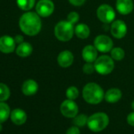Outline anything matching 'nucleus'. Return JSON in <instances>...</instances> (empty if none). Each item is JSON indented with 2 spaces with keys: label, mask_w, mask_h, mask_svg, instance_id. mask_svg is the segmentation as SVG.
I'll list each match as a JSON object with an SVG mask.
<instances>
[{
  "label": "nucleus",
  "mask_w": 134,
  "mask_h": 134,
  "mask_svg": "<svg viewBox=\"0 0 134 134\" xmlns=\"http://www.w3.org/2000/svg\"><path fill=\"white\" fill-rule=\"evenodd\" d=\"M66 97L68 99H71V100H74L76 99L78 96H79V91L78 89L74 87V86H70L67 88L66 92H65Z\"/></svg>",
  "instance_id": "24"
},
{
  "label": "nucleus",
  "mask_w": 134,
  "mask_h": 134,
  "mask_svg": "<svg viewBox=\"0 0 134 134\" xmlns=\"http://www.w3.org/2000/svg\"><path fill=\"white\" fill-rule=\"evenodd\" d=\"M111 58L116 61H121L125 58V51L121 47H114L110 51Z\"/></svg>",
  "instance_id": "22"
},
{
  "label": "nucleus",
  "mask_w": 134,
  "mask_h": 134,
  "mask_svg": "<svg viewBox=\"0 0 134 134\" xmlns=\"http://www.w3.org/2000/svg\"><path fill=\"white\" fill-rule=\"evenodd\" d=\"M132 0H117L116 9L122 15L130 14L133 10Z\"/></svg>",
  "instance_id": "13"
},
{
  "label": "nucleus",
  "mask_w": 134,
  "mask_h": 134,
  "mask_svg": "<svg viewBox=\"0 0 134 134\" xmlns=\"http://www.w3.org/2000/svg\"><path fill=\"white\" fill-rule=\"evenodd\" d=\"M66 134H80V129H78V126H72L68 129L66 132Z\"/></svg>",
  "instance_id": "28"
},
{
  "label": "nucleus",
  "mask_w": 134,
  "mask_h": 134,
  "mask_svg": "<svg viewBox=\"0 0 134 134\" xmlns=\"http://www.w3.org/2000/svg\"><path fill=\"white\" fill-rule=\"evenodd\" d=\"M82 58L86 62H94L97 59V49L95 46L87 45L82 50Z\"/></svg>",
  "instance_id": "14"
},
{
  "label": "nucleus",
  "mask_w": 134,
  "mask_h": 134,
  "mask_svg": "<svg viewBox=\"0 0 134 134\" xmlns=\"http://www.w3.org/2000/svg\"><path fill=\"white\" fill-rule=\"evenodd\" d=\"M74 33L79 39H87L90 35V29L86 24H79L74 28Z\"/></svg>",
  "instance_id": "18"
},
{
  "label": "nucleus",
  "mask_w": 134,
  "mask_h": 134,
  "mask_svg": "<svg viewBox=\"0 0 134 134\" xmlns=\"http://www.w3.org/2000/svg\"><path fill=\"white\" fill-rule=\"evenodd\" d=\"M127 122L129 125L134 126V112L130 113L127 117Z\"/></svg>",
  "instance_id": "30"
},
{
  "label": "nucleus",
  "mask_w": 134,
  "mask_h": 134,
  "mask_svg": "<svg viewBox=\"0 0 134 134\" xmlns=\"http://www.w3.org/2000/svg\"><path fill=\"white\" fill-rule=\"evenodd\" d=\"M97 17L99 20L105 24L113 22L115 18V12L114 9L107 4L100 5L97 9Z\"/></svg>",
  "instance_id": "6"
},
{
  "label": "nucleus",
  "mask_w": 134,
  "mask_h": 134,
  "mask_svg": "<svg viewBox=\"0 0 134 134\" xmlns=\"http://www.w3.org/2000/svg\"><path fill=\"white\" fill-rule=\"evenodd\" d=\"M10 118H11L12 121L14 124L18 125H23L26 121L27 114L21 109H15L11 112Z\"/></svg>",
  "instance_id": "16"
},
{
  "label": "nucleus",
  "mask_w": 134,
  "mask_h": 134,
  "mask_svg": "<svg viewBox=\"0 0 134 134\" xmlns=\"http://www.w3.org/2000/svg\"><path fill=\"white\" fill-rule=\"evenodd\" d=\"M10 96V92L9 88L6 85L0 83V102L8 99Z\"/></svg>",
  "instance_id": "23"
},
{
  "label": "nucleus",
  "mask_w": 134,
  "mask_h": 134,
  "mask_svg": "<svg viewBox=\"0 0 134 134\" xmlns=\"http://www.w3.org/2000/svg\"><path fill=\"white\" fill-rule=\"evenodd\" d=\"M14 40H15V42H16L17 43H19V44H20V43H23L24 38H23V36H21V35H18V36H15Z\"/></svg>",
  "instance_id": "31"
},
{
  "label": "nucleus",
  "mask_w": 134,
  "mask_h": 134,
  "mask_svg": "<svg viewBox=\"0 0 134 134\" xmlns=\"http://www.w3.org/2000/svg\"><path fill=\"white\" fill-rule=\"evenodd\" d=\"M112 36L116 39H121L125 37L127 32V26L123 21L117 20L114 21L110 28Z\"/></svg>",
  "instance_id": "10"
},
{
  "label": "nucleus",
  "mask_w": 134,
  "mask_h": 134,
  "mask_svg": "<svg viewBox=\"0 0 134 134\" xmlns=\"http://www.w3.org/2000/svg\"><path fill=\"white\" fill-rule=\"evenodd\" d=\"M61 113L66 118H74L78 113V106L71 99H66L63 101L60 107Z\"/></svg>",
  "instance_id": "8"
},
{
  "label": "nucleus",
  "mask_w": 134,
  "mask_h": 134,
  "mask_svg": "<svg viewBox=\"0 0 134 134\" xmlns=\"http://www.w3.org/2000/svg\"><path fill=\"white\" fill-rule=\"evenodd\" d=\"M122 96V93L120 89L113 88L109 89L104 95V99L107 102L110 103H114L118 102Z\"/></svg>",
  "instance_id": "15"
},
{
  "label": "nucleus",
  "mask_w": 134,
  "mask_h": 134,
  "mask_svg": "<svg viewBox=\"0 0 134 134\" xmlns=\"http://www.w3.org/2000/svg\"><path fill=\"white\" fill-rule=\"evenodd\" d=\"M80 19V16L77 12H70L68 16H67V21H70L71 24H73L74 25L79 21Z\"/></svg>",
  "instance_id": "27"
},
{
  "label": "nucleus",
  "mask_w": 134,
  "mask_h": 134,
  "mask_svg": "<svg viewBox=\"0 0 134 134\" xmlns=\"http://www.w3.org/2000/svg\"><path fill=\"white\" fill-rule=\"evenodd\" d=\"M16 52H17V54L19 55L20 57L25 58V57L29 56L32 54V47L31 46L30 43L23 42L18 45V47H17Z\"/></svg>",
  "instance_id": "19"
},
{
  "label": "nucleus",
  "mask_w": 134,
  "mask_h": 134,
  "mask_svg": "<svg viewBox=\"0 0 134 134\" xmlns=\"http://www.w3.org/2000/svg\"><path fill=\"white\" fill-rule=\"evenodd\" d=\"M21 30L28 36L37 35L42 27L40 15L34 12H28L24 14L19 21Z\"/></svg>",
  "instance_id": "1"
},
{
  "label": "nucleus",
  "mask_w": 134,
  "mask_h": 134,
  "mask_svg": "<svg viewBox=\"0 0 134 134\" xmlns=\"http://www.w3.org/2000/svg\"><path fill=\"white\" fill-rule=\"evenodd\" d=\"M74 34V27L68 21H59L54 28V35L56 38L62 42L69 41Z\"/></svg>",
  "instance_id": "3"
},
{
  "label": "nucleus",
  "mask_w": 134,
  "mask_h": 134,
  "mask_svg": "<svg viewBox=\"0 0 134 134\" xmlns=\"http://www.w3.org/2000/svg\"><path fill=\"white\" fill-rule=\"evenodd\" d=\"M36 0H17L18 6L23 10H29L35 5Z\"/></svg>",
  "instance_id": "21"
},
{
  "label": "nucleus",
  "mask_w": 134,
  "mask_h": 134,
  "mask_svg": "<svg viewBox=\"0 0 134 134\" xmlns=\"http://www.w3.org/2000/svg\"><path fill=\"white\" fill-rule=\"evenodd\" d=\"M84 99L90 104H98L102 102L104 98V92L103 88L96 83L87 84L82 92Z\"/></svg>",
  "instance_id": "2"
},
{
  "label": "nucleus",
  "mask_w": 134,
  "mask_h": 134,
  "mask_svg": "<svg viewBox=\"0 0 134 134\" xmlns=\"http://www.w3.org/2000/svg\"><path fill=\"white\" fill-rule=\"evenodd\" d=\"M83 72L86 74H92L96 69H95V65L92 63V62H86L84 65H83Z\"/></svg>",
  "instance_id": "26"
},
{
  "label": "nucleus",
  "mask_w": 134,
  "mask_h": 134,
  "mask_svg": "<svg viewBox=\"0 0 134 134\" xmlns=\"http://www.w3.org/2000/svg\"><path fill=\"white\" fill-rule=\"evenodd\" d=\"M109 124V117L105 113H96L90 116L87 125L92 132H98L103 130Z\"/></svg>",
  "instance_id": "4"
},
{
  "label": "nucleus",
  "mask_w": 134,
  "mask_h": 134,
  "mask_svg": "<svg viewBox=\"0 0 134 134\" xmlns=\"http://www.w3.org/2000/svg\"><path fill=\"white\" fill-rule=\"evenodd\" d=\"M57 61L60 66L63 67V68H67L73 64L74 55L70 51H63L58 54Z\"/></svg>",
  "instance_id": "12"
},
{
  "label": "nucleus",
  "mask_w": 134,
  "mask_h": 134,
  "mask_svg": "<svg viewBox=\"0 0 134 134\" xmlns=\"http://www.w3.org/2000/svg\"><path fill=\"white\" fill-rule=\"evenodd\" d=\"M15 40L9 36L0 37V51L3 53H11L15 49Z\"/></svg>",
  "instance_id": "11"
},
{
  "label": "nucleus",
  "mask_w": 134,
  "mask_h": 134,
  "mask_svg": "<svg viewBox=\"0 0 134 134\" xmlns=\"http://www.w3.org/2000/svg\"><path fill=\"white\" fill-rule=\"evenodd\" d=\"M10 114L9 106L3 102H0V123L6 121Z\"/></svg>",
  "instance_id": "20"
},
{
  "label": "nucleus",
  "mask_w": 134,
  "mask_h": 134,
  "mask_svg": "<svg viewBox=\"0 0 134 134\" xmlns=\"http://www.w3.org/2000/svg\"><path fill=\"white\" fill-rule=\"evenodd\" d=\"M36 13L43 18L49 17L54 10V5L51 0H40L36 7Z\"/></svg>",
  "instance_id": "9"
},
{
  "label": "nucleus",
  "mask_w": 134,
  "mask_h": 134,
  "mask_svg": "<svg viewBox=\"0 0 134 134\" xmlns=\"http://www.w3.org/2000/svg\"><path fill=\"white\" fill-rule=\"evenodd\" d=\"M88 120V118L87 117V115L80 114V115H77L76 117H74V123L78 127H82V126H85V125H87Z\"/></svg>",
  "instance_id": "25"
},
{
  "label": "nucleus",
  "mask_w": 134,
  "mask_h": 134,
  "mask_svg": "<svg viewBox=\"0 0 134 134\" xmlns=\"http://www.w3.org/2000/svg\"><path fill=\"white\" fill-rule=\"evenodd\" d=\"M2 129H3V125H2V124L0 123V132L2 131Z\"/></svg>",
  "instance_id": "33"
},
{
  "label": "nucleus",
  "mask_w": 134,
  "mask_h": 134,
  "mask_svg": "<svg viewBox=\"0 0 134 134\" xmlns=\"http://www.w3.org/2000/svg\"><path fill=\"white\" fill-rule=\"evenodd\" d=\"M95 69L101 75H107L114 69V59L107 55H102L95 61Z\"/></svg>",
  "instance_id": "5"
},
{
  "label": "nucleus",
  "mask_w": 134,
  "mask_h": 134,
  "mask_svg": "<svg viewBox=\"0 0 134 134\" xmlns=\"http://www.w3.org/2000/svg\"><path fill=\"white\" fill-rule=\"evenodd\" d=\"M94 46L97 51L103 53H107L113 49V41L107 36L99 35L96 37L94 40Z\"/></svg>",
  "instance_id": "7"
},
{
  "label": "nucleus",
  "mask_w": 134,
  "mask_h": 134,
  "mask_svg": "<svg viewBox=\"0 0 134 134\" xmlns=\"http://www.w3.org/2000/svg\"><path fill=\"white\" fill-rule=\"evenodd\" d=\"M38 85L33 80H27L22 85V92L25 96H32L38 91Z\"/></svg>",
  "instance_id": "17"
},
{
  "label": "nucleus",
  "mask_w": 134,
  "mask_h": 134,
  "mask_svg": "<svg viewBox=\"0 0 134 134\" xmlns=\"http://www.w3.org/2000/svg\"><path fill=\"white\" fill-rule=\"evenodd\" d=\"M85 1H86V0H69V2L72 5H74L75 7H81V6H82L85 3Z\"/></svg>",
  "instance_id": "29"
},
{
  "label": "nucleus",
  "mask_w": 134,
  "mask_h": 134,
  "mask_svg": "<svg viewBox=\"0 0 134 134\" xmlns=\"http://www.w3.org/2000/svg\"><path fill=\"white\" fill-rule=\"evenodd\" d=\"M131 107H132V110H134V100L132 102V104H131Z\"/></svg>",
  "instance_id": "32"
}]
</instances>
